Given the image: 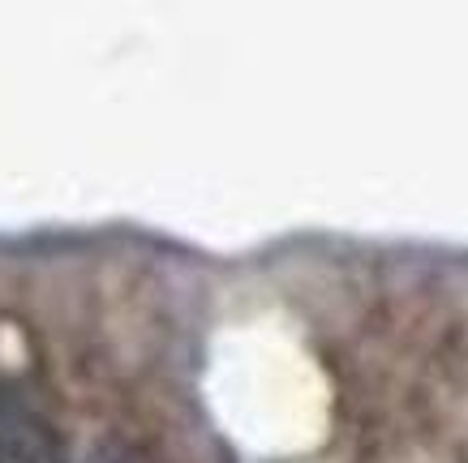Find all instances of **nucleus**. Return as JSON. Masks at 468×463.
<instances>
[{
    "label": "nucleus",
    "mask_w": 468,
    "mask_h": 463,
    "mask_svg": "<svg viewBox=\"0 0 468 463\" xmlns=\"http://www.w3.org/2000/svg\"><path fill=\"white\" fill-rule=\"evenodd\" d=\"M0 463H69L57 429L17 391H0Z\"/></svg>",
    "instance_id": "obj_1"
}]
</instances>
